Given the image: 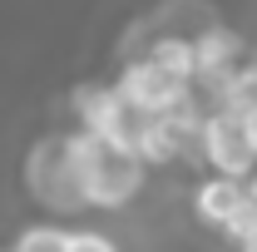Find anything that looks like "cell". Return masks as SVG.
Instances as JSON below:
<instances>
[{
    "label": "cell",
    "mask_w": 257,
    "mask_h": 252,
    "mask_svg": "<svg viewBox=\"0 0 257 252\" xmlns=\"http://www.w3.org/2000/svg\"><path fill=\"white\" fill-rule=\"evenodd\" d=\"M79 144V173H84V193H89V208H124L128 198H139L144 188V154L114 144L109 134H74Z\"/></svg>",
    "instance_id": "obj_1"
},
{
    "label": "cell",
    "mask_w": 257,
    "mask_h": 252,
    "mask_svg": "<svg viewBox=\"0 0 257 252\" xmlns=\"http://www.w3.org/2000/svg\"><path fill=\"white\" fill-rule=\"evenodd\" d=\"M25 183H30L35 203H45L50 213H79V208H89L74 134H50V139L35 144L30 158H25Z\"/></svg>",
    "instance_id": "obj_2"
},
{
    "label": "cell",
    "mask_w": 257,
    "mask_h": 252,
    "mask_svg": "<svg viewBox=\"0 0 257 252\" xmlns=\"http://www.w3.org/2000/svg\"><path fill=\"white\" fill-rule=\"evenodd\" d=\"M203 158L218 168V173H232V178H247L257 168V144L247 139V124L237 109L218 104L203 124Z\"/></svg>",
    "instance_id": "obj_3"
},
{
    "label": "cell",
    "mask_w": 257,
    "mask_h": 252,
    "mask_svg": "<svg viewBox=\"0 0 257 252\" xmlns=\"http://www.w3.org/2000/svg\"><path fill=\"white\" fill-rule=\"evenodd\" d=\"M188 74H178V69H168L163 60H154V55H144V60H134L124 69V79H119V89H124L128 99H139V104H149V109H159V114H168L178 99H188Z\"/></svg>",
    "instance_id": "obj_4"
},
{
    "label": "cell",
    "mask_w": 257,
    "mask_h": 252,
    "mask_svg": "<svg viewBox=\"0 0 257 252\" xmlns=\"http://www.w3.org/2000/svg\"><path fill=\"white\" fill-rule=\"evenodd\" d=\"M193 50H198V69H193V79L203 84V89H213L218 104H223V89L232 84V74L242 69V40L223 25H208V30L193 40Z\"/></svg>",
    "instance_id": "obj_5"
},
{
    "label": "cell",
    "mask_w": 257,
    "mask_h": 252,
    "mask_svg": "<svg viewBox=\"0 0 257 252\" xmlns=\"http://www.w3.org/2000/svg\"><path fill=\"white\" fill-rule=\"evenodd\" d=\"M242 203H247V183H237L232 173H218V178H208L203 188L193 193L198 218L208 222V227H218V232L237 218V208H242Z\"/></svg>",
    "instance_id": "obj_6"
},
{
    "label": "cell",
    "mask_w": 257,
    "mask_h": 252,
    "mask_svg": "<svg viewBox=\"0 0 257 252\" xmlns=\"http://www.w3.org/2000/svg\"><path fill=\"white\" fill-rule=\"evenodd\" d=\"M114 99H119V89H104V84H79V89H74V114H79V124L89 129V134H104Z\"/></svg>",
    "instance_id": "obj_7"
},
{
    "label": "cell",
    "mask_w": 257,
    "mask_h": 252,
    "mask_svg": "<svg viewBox=\"0 0 257 252\" xmlns=\"http://www.w3.org/2000/svg\"><path fill=\"white\" fill-rule=\"evenodd\" d=\"M15 252H69V232L55 227V222H40V227H25Z\"/></svg>",
    "instance_id": "obj_8"
},
{
    "label": "cell",
    "mask_w": 257,
    "mask_h": 252,
    "mask_svg": "<svg viewBox=\"0 0 257 252\" xmlns=\"http://www.w3.org/2000/svg\"><path fill=\"white\" fill-rule=\"evenodd\" d=\"M149 55L163 60L168 69H178V74H188V79H193V69H198V50H193V40H159Z\"/></svg>",
    "instance_id": "obj_9"
},
{
    "label": "cell",
    "mask_w": 257,
    "mask_h": 252,
    "mask_svg": "<svg viewBox=\"0 0 257 252\" xmlns=\"http://www.w3.org/2000/svg\"><path fill=\"white\" fill-rule=\"evenodd\" d=\"M223 237H227V242H237V247H242L247 237H257V203H252V198H247V203L237 208V218L223 227Z\"/></svg>",
    "instance_id": "obj_10"
},
{
    "label": "cell",
    "mask_w": 257,
    "mask_h": 252,
    "mask_svg": "<svg viewBox=\"0 0 257 252\" xmlns=\"http://www.w3.org/2000/svg\"><path fill=\"white\" fill-rule=\"evenodd\" d=\"M69 252H119L104 232H69Z\"/></svg>",
    "instance_id": "obj_11"
},
{
    "label": "cell",
    "mask_w": 257,
    "mask_h": 252,
    "mask_svg": "<svg viewBox=\"0 0 257 252\" xmlns=\"http://www.w3.org/2000/svg\"><path fill=\"white\" fill-rule=\"evenodd\" d=\"M237 114H242V124H247V139L257 144V104H252V109H237Z\"/></svg>",
    "instance_id": "obj_12"
},
{
    "label": "cell",
    "mask_w": 257,
    "mask_h": 252,
    "mask_svg": "<svg viewBox=\"0 0 257 252\" xmlns=\"http://www.w3.org/2000/svg\"><path fill=\"white\" fill-rule=\"evenodd\" d=\"M247 198H252V203H257V168H252V173H247Z\"/></svg>",
    "instance_id": "obj_13"
},
{
    "label": "cell",
    "mask_w": 257,
    "mask_h": 252,
    "mask_svg": "<svg viewBox=\"0 0 257 252\" xmlns=\"http://www.w3.org/2000/svg\"><path fill=\"white\" fill-rule=\"evenodd\" d=\"M242 252H257V237H247V242H242Z\"/></svg>",
    "instance_id": "obj_14"
}]
</instances>
